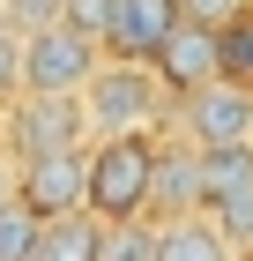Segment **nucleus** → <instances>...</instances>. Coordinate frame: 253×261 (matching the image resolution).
Here are the masks:
<instances>
[{"label": "nucleus", "instance_id": "3", "mask_svg": "<svg viewBox=\"0 0 253 261\" xmlns=\"http://www.w3.org/2000/svg\"><path fill=\"white\" fill-rule=\"evenodd\" d=\"M0 142H8L15 164L67 157V149L90 142V112H82V97H22L15 112H8V127H0Z\"/></svg>", "mask_w": 253, "mask_h": 261}, {"label": "nucleus", "instance_id": "19", "mask_svg": "<svg viewBox=\"0 0 253 261\" xmlns=\"http://www.w3.org/2000/svg\"><path fill=\"white\" fill-rule=\"evenodd\" d=\"M231 8H238V0H186V22H209V30H231Z\"/></svg>", "mask_w": 253, "mask_h": 261}, {"label": "nucleus", "instance_id": "15", "mask_svg": "<svg viewBox=\"0 0 253 261\" xmlns=\"http://www.w3.org/2000/svg\"><path fill=\"white\" fill-rule=\"evenodd\" d=\"M104 261H164V224H104Z\"/></svg>", "mask_w": 253, "mask_h": 261}, {"label": "nucleus", "instance_id": "1", "mask_svg": "<svg viewBox=\"0 0 253 261\" xmlns=\"http://www.w3.org/2000/svg\"><path fill=\"white\" fill-rule=\"evenodd\" d=\"M82 112H90V135L97 142H134L149 127H172V90H164L156 67L104 60L97 82H90V97H82Z\"/></svg>", "mask_w": 253, "mask_h": 261}, {"label": "nucleus", "instance_id": "14", "mask_svg": "<svg viewBox=\"0 0 253 261\" xmlns=\"http://www.w3.org/2000/svg\"><path fill=\"white\" fill-rule=\"evenodd\" d=\"M38 254H45V224L22 201H8L0 209V261H38Z\"/></svg>", "mask_w": 253, "mask_h": 261}, {"label": "nucleus", "instance_id": "10", "mask_svg": "<svg viewBox=\"0 0 253 261\" xmlns=\"http://www.w3.org/2000/svg\"><path fill=\"white\" fill-rule=\"evenodd\" d=\"M246 246L223 231V224L201 209V217H172L164 224V261H238Z\"/></svg>", "mask_w": 253, "mask_h": 261}, {"label": "nucleus", "instance_id": "2", "mask_svg": "<svg viewBox=\"0 0 253 261\" xmlns=\"http://www.w3.org/2000/svg\"><path fill=\"white\" fill-rule=\"evenodd\" d=\"M156 157H164L156 135L90 142V217L97 224H142L156 209Z\"/></svg>", "mask_w": 253, "mask_h": 261}, {"label": "nucleus", "instance_id": "6", "mask_svg": "<svg viewBox=\"0 0 253 261\" xmlns=\"http://www.w3.org/2000/svg\"><path fill=\"white\" fill-rule=\"evenodd\" d=\"M179 142H194V149H253V90L246 82H216V90H201V97L179 105Z\"/></svg>", "mask_w": 253, "mask_h": 261}, {"label": "nucleus", "instance_id": "12", "mask_svg": "<svg viewBox=\"0 0 253 261\" xmlns=\"http://www.w3.org/2000/svg\"><path fill=\"white\" fill-rule=\"evenodd\" d=\"M38 261H104V224H97V217L45 224V254H38Z\"/></svg>", "mask_w": 253, "mask_h": 261}, {"label": "nucleus", "instance_id": "9", "mask_svg": "<svg viewBox=\"0 0 253 261\" xmlns=\"http://www.w3.org/2000/svg\"><path fill=\"white\" fill-rule=\"evenodd\" d=\"M156 209H164V224L209 209V164H201L194 142H164V157H156Z\"/></svg>", "mask_w": 253, "mask_h": 261}, {"label": "nucleus", "instance_id": "5", "mask_svg": "<svg viewBox=\"0 0 253 261\" xmlns=\"http://www.w3.org/2000/svg\"><path fill=\"white\" fill-rule=\"evenodd\" d=\"M15 201H22V209H30L38 224L90 217V149H67V157L15 164Z\"/></svg>", "mask_w": 253, "mask_h": 261}, {"label": "nucleus", "instance_id": "16", "mask_svg": "<svg viewBox=\"0 0 253 261\" xmlns=\"http://www.w3.org/2000/svg\"><path fill=\"white\" fill-rule=\"evenodd\" d=\"M112 15H119V0H67V30H75V38H90L97 53L112 45Z\"/></svg>", "mask_w": 253, "mask_h": 261}, {"label": "nucleus", "instance_id": "11", "mask_svg": "<svg viewBox=\"0 0 253 261\" xmlns=\"http://www.w3.org/2000/svg\"><path fill=\"white\" fill-rule=\"evenodd\" d=\"M201 164H209V209H231V201L253 194V149H201Z\"/></svg>", "mask_w": 253, "mask_h": 261}, {"label": "nucleus", "instance_id": "18", "mask_svg": "<svg viewBox=\"0 0 253 261\" xmlns=\"http://www.w3.org/2000/svg\"><path fill=\"white\" fill-rule=\"evenodd\" d=\"M0 105L8 112L22 105V38H8V30H0Z\"/></svg>", "mask_w": 253, "mask_h": 261}, {"label": "nucleus", "instance_id": "7", "mask_svg": "<svg viewBox=\"0 0 253 261\" xmlns=\"http://www.w3.org/2000/svg\"><path fill=\"white\" fill-rule=\"evenodd\" d=\"M156 75H164V90H172L179 105L201 97V90H216L223 82V30H209V22H186L164 53H156Z\"/></svg>", "mask_w": 253, "mask_h": 261}, {"label": "nucleus", "instance_id": "13", "mask_svg": "<svg viewBox=\"0 0 253 261\" xmlns=\"http://www.w3.org/2000/svg\"><path fill=\"white\" fill-rule=\"evenodd\" d=\"M67 22V0H0V30L8 38H45V30H60Z\"/></svg>", "mask_w": 253, "mask_h": 261}, {"label": "nucleus", "instance_id": "4", "mask_svg": "<svg viewBox=\"0 0 253 261\" xmlns=\"http://www.w3.org/2000/svg\"><path fill=\"white\" fill-rule=\"evenodd\" d=\"M97 67H104V53L60 22V30L22 45V97H90Z\"/></svg>", "mask_w": 253, "mask_h": 261}, {"label": "nucleus", "instance_id": "17", "mask_svg": "<svg viewBox=\"0 0 253 261\" xmlns=\"http://www.w3.org/2000/svg\"><path fill=\"white\" fill-rule=\"evenodd\" d=\"M223 82H246L253 90V22H231L223 30Z\"/></svg>", "mask_w": 253, "mask_h": 261}, {"label": "nucleus", "instance_id": "20", "mask_svg": "<svg viewBox=\"0 0 253 261\" xmlns=\"http://www.w3.org/2000/svg\"><path fill=\"white\" fill-rule=\"evenodd\" d=\"M15 201V157H0V209Z\"/></svg>", "mask_w": 253, "mask_h": 261}, {"label": "nucleus", "instance_id": "8", "mask_svg": "<svg viewBox=\"0 0 253 261\" xmlns=\"http://www.w3.org/2000/svg\"><path fill=\"white\" fill-rule=\"evenodd\" d=\"M186 30V0H119V15H112V60H156L164 45Z\"/></svg>", "mask_w": 253, "mask_h": 261}]
</instances>
